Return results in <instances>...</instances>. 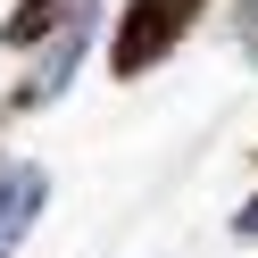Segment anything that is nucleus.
<instances>
[{
  "mask_svg": "<svg viewBox=\"0 0 258 258\" xmlns=\"http://www.w3.org/2000/svg\"><path fill=\"white\" fill-rule=\"evenodd\" d=\"M200 9H208V0H125L117 34H108V75L134 84V75H150L158 58H175L183 34L200 25Z\"/></svg>",
  "mask_w": 258,
  "mask_h": 258,
  "instance_id": "1",
  "label": "nucleus"
},
{
  "mask_svg": "<svg viewBox=\"0 0 258 258\" xmlns=\"http://www.w3.org/2000/svg\"><path fill=\"white\" fill-rule=\"evenodd\" d=\"M92 17H100V0H17L0 25V50H50L67 34H92Z\"/></svg>",
  "mask_w": 258,
  "mask_h": 258,
  "instance_id": "2",
  "label": "nucleus"
},
{
  "mask_svg": "<svg viewBox=\"0 0 258 258\" xmlns=\"http://www.w3.org/2000/svg\"><path fill=\"white\" fill-rule=\"evenodd\" d=\"M42 200H50V175H42L34 158H9V167H0V258H9L25 233H34Z\"/></svg>",
  "mask_w": 258,
  "mask_h": 258,
  "instance_id": "3",
  "label": "nucleus"
},
{
  "mask_svg": "<svg viewBox=\"0 0 258 258\" xmlns=\"http://www.w3.org/2000/svg\"><path fill=\"white\" fill-rule=\"evenodd\" d=\"M233 42L258 58V0H233Z\"/></svg>",
  "mask_w": 258,
  "mask_h": 258,
  "instance_id": "4",
  "label": "nucleus"
},
{
  "mask_svg": "<svg viewBox=\"0 0 258 258\" xmlns=\"http://www.w3.org/2000/svg\"><path fill=\"white\" fill-rule=\"evenodd\" d=\"M233 233H250V241H258V191H250V200L233 208Z\"/></svg>",
  "mask_w": 258,
  "mask_h": 258,
  "instance_id": "5",
  "label": "nucleus"
}]
</instances>
